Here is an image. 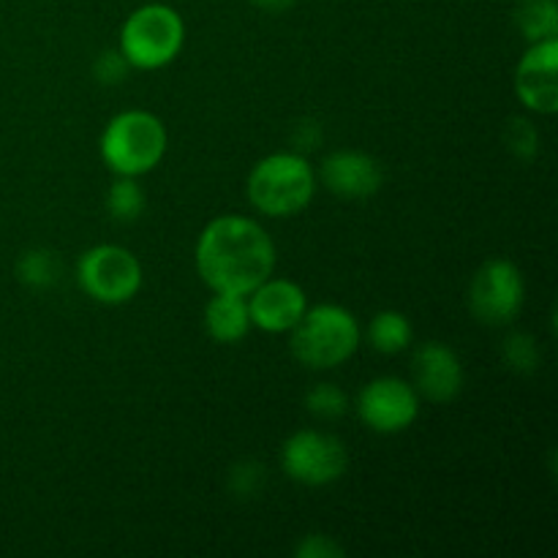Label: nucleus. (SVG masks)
Listing matches in <instances>:
<instances>
[{
    "mask_svg": "<svg viewBox=\"0 0 558 558\" xmlns=\"http://www.w3.org/2000/svg\"><path fill=\"white\" fill-rule=\"evenodd\" d=\"M526 281L515 262L488 259L469 283V311L488 327H505L521 314Z\"/></svg>",
    "mask_w": 558,
    "mask_h": 558,
    "instance_id": "6e6552de",
    "label": "nucleus"
},
{
    "mask_svg": "<svg viewBox=\"0 0 558 558\" xmlns=\"http://www.w3.org/2000/svg\"><path fill=\"white\" fill-rule=\"evenodd\" d=\"M294 554L300 558H341L347 550H343L332 537H325V534H308V537L294 548Z\"/></svg>",
    "mask_w": 558,
    "mask_h": 558,
    "instance_id": "b1692460",
    "label": "nucleus"
},
{
    "mask_svg": "<svg viewBox=\"0 0 558 558\" xmlns=\"http://www.w3.org/2000/svg\"><path fill=\"white\" fill-rule=\"evenodd\" d=\"M245 298H248L251 327L265 332H289L308 308L303 287L289 278H265Z\"/></svg>",
    "mask_w": 558,
    "mask_h": 558,
    "instance_id": "f8f14e48",
    "label": "nucleus"
},
{
    "mask_svg": "<svg viewBox=\"0 0 558 558\" xmlns=\"http://www.w3.org/2000/svg\"><path fill=\"white\" fill-rule=\"evenodd\" d=\"M512 20L529 44L558 36L556 0H521L512 11Z\"/></svg>",
    "mask_w": 558,
    "mask_h": 558,
    "instance_id": "dca6fc26",
    "label": "nucleus"
},
{
    "mask_svg": "<svg viewBox=\"0 0 558 558\" xmlns=\"http://www.w3.org/2000/svg\"><path fill=\"white\" fill-rule=\"evenodd\" d=\"M412 387L420 398L447 403L463 390L461 357L441 341H425L412 354Z\"/></svg>",
    "mask_w": 558,
    "mask_h": 558,
    "instance_id": "9b49d317",
    "label": "nucleus"
},
{
    "mask_svg": "<svg viewBox=\"0 0 558 558\" xmlns=\"http://www.w3.org/2000/svg\"><path fill=\"white\" fill-rule=\"evenodd\" d=\"M349 452L338 436L305 428L294 430L281 447V469L300 485H330L347 474Z\"/></svg>",
    "mask_w": 558,
    "mask_h": 558,
    "instance_id": "0eeeda50",
    "label": "nucleus"
},
{
    "mask_svg": "<svg viewBox=\"0 0 558 558\" xmlns=\"http://www.w3.org/2000/svg\"><path fill=\"white\" fill-rule=\"evenodd\" d=\"M16 276L31 289H49L60 281V262L52 251L33 248L25 251L16 262Z\"/></svg>",
    "mask_w": 558,
    "mask_h": 558,
    "instance_id": "a211bd4d",
    "label": "nucleus"
},
{
    "mask_svg": "<svg viewBox=\"0 0 558 558\" xmlns=\"http://www.w3.org/2000/svg\"><path fill=\"white\" fill-rule=\"evenodd\" d=\"M251 3H254L256 9L267 11V14H281V11L292 9L294 0H251Z\"/></svg>",
    "mask_w": 558,
    "mask_h": 558,
    "instance_id": "393cba45",
    "label": "nucleus"
},
{
    "mask_svg": "<svg viewBox=\"0 0 558 558\" xmlns=\"http://www.w3.org/2000/svg\"><path fill=\"white\" fill-rule=\"evenodd\" d=\"M316 191V172L300 153H272L262 158L248 174V202L270 218H289L311 205Z\"/></svg>",
    "mask_w": 558,
    "mask_h": 558,
    "instance_id": "7ed1b4c3",
    "label": "nucleus"
},
{
    "mask_svg": "<svg viewBox=\"0 0 558 558\" xmlns=\"http://www.w3.org/2000/svg\"><path fill=\"white\" fill-rule=\"evenodd\" d=\"M289 332H292L289 349H292L294 360L311 371L338 368L360 347L357 319L352 311L336 303L305 308V314Z\"/></svg>",
    "mask_w": 558,
    "mask_h": 558,
    "instance_id": "f03ea898",
    "label": "nucleus"
},
{
    "mask_svg": "<svg viewBox=\"0 0 558 558\" xmlns=\"http://www.w3.org/2000/svg\"><path fill=\"white\" fill-rule=\"evenodd\" d=\"M357 417L374 434H401L417 420L420 396L409 381L398 376L371 379L357 396Z\"/></svg>",
    "mask_w": 558,
    "mask_h": 558,
    "instance_id": "1a4fd4ad",
    "label": "nucleus"
},
{
    "mask_svg": "<svg viewBox=\"0 0 558 558\" xmlns=\"http://www.w3.org/2000/svg\"><path fill=\"white\" fill-rule=\"evenodd\" d=\"M501 357L518 374H534L539 368V347L529 332H510L501 343Z\"/></svg>",
    "mask_w": 558,
    "mask_h": 558,
    "instance_id": "aec40b11",
    "label": "nucleus"
},
{
    "mask_svg": "<svg viewBox=\"0 0 558 558\" xmlns=\"http://www.w3.org/2000/svg\"><path fill=\"white\" fill-rule=\"evenodd\" d=\"M183 41V16L167 3L140 5L120 27V52L131 69L140 71H156L172 63Z\"/></svg>",
    "mask_w": 558,
    "mask_h": 558,
    "instance_id": "39448f33",
    "label": "nucleus"
},
{
    "mask_svg": "<svg viewBox=\"0 0 558 558\" xmlns=\"http://www.w3.org/2000/svg\"><path fill=\"white\" fill-rule=\"evenodd\" d=\"M194 259L213 292L248 294L276 270V245L254 218L218 216L202 229Z\"/></svg>",
    "mask_w": 558,
    "mask_h": 558,
    "instance_id": "f257e3e1",
    "label": "nucleus"
},
{
    "mask_svg": "<svg viewBox=\"0 0 558 558\" xmlns=\"http://www.w3.org/2000/svg\"><path fill=\"white\" fill-rule=\"evenodd\" d=\"M412 322L401 311H379L368 322V343L379 354H401L412 347Z\"/></svg>",
    "mask_w": 558,
    "mask_h": 558,
    "instance_id": "2eb2a0df",
    "label": "nucleus"
},
{
    "mask_svg": "<svg viewBox=\"0 0 558 558\" xmlns=\"http://www.w3.org/2000/svg\"><path fill=\"white\" fill-rule=\"evenodd\" d=\"M265 485V469L256 461H243L229 472V490L240 499H248V496H256Z\"/></svg>",
    "mask_w": 558,
    "mask_h": 558,
    "instance_id": "4be33fe9",
    "label": "nucleus"
},
{
    "mask_svg": "<svg viewBox=\"0 0 558 558\" xmlns=\"http://www.w3.org/2000/svg\"><path fill=\"white\" fill-rule=\"evenodd\" d=\"M167 129L145 109L114 114L101 134V158L114 174L140 178L153 172L167 156Z\"/></svg>",
    "mask_w": 558,
    "mask_h": 558,
    "instance_id": "20e7f679",
    "label": "nucleus"
},
{
    "mask_svg": "<svg viewBox=\"0 0 558 558\" xmlns=\"http://www.w3.org/2000/svg\"><path fill=\"white\" fill-rule=\"evenodd\" d=\"M142 265L123 245H93L76 262L82 292L101 305H123L142 289Z\"/></svg>",
    "mask_w": 558,
    "mask_h": 558,
    "instance_id": "423d86ee",
    "label": "nucleus"
},
{
    "mask_svg": "<svg viewBox=\"0 0 558 558\" xmlns=\"http://www.w3.org/2000/svg\"><path fill=\"white\" fill-rule=\"evenodd\" d=\"M205 330L216 343H240L251 330L248 298L234 292H213L205 305Z\"/></svg>",
    "mask_w": 558,
    "mask_h": 558,
    "instance_id": "4468645a",
    "label": "nucleus"
},
{
    "mask_svg": "<svg viewBox=\"0 0 558 558\" xmlns=\"http://www.w3.org/2000/svg\"><path fill=\"white\" fill-rule=\"evenodd\" d=\"M129 60L123 58V52L120 49H109V52L98 54L96 63H93V76H96V82H101V85H120V82L125 80V74H129Z\"/></svg>",
    "mask_w": 558,
    "mask_h": 558,
    "instance_id": "5701e85b",
    "label": "nucleus"
},
{
    "mask_svg": "<svg viewBox=\"0 0 558 558\" xmlns=\"http://www.w3.org/2000/svg\"><path fill=\"white\" fill-rule=\"evenodd\" d=\"M319 180L332 196L368 199L381 189V163L363 150H332L319 167Z\"/></svg>",
    "mask_w": 558,
    "mask_h": 558,
    "instance_id": "ddd939ff",
    "label": "nucleus"
},
{
    "mask_svg": "<svg viewBox=\"0 0 558 558\" xmlns=\"http://www.w3.org/2000/svg\"><path fill=\"white\" fill-rule=\"evenodd\" d=\"M505 145L521 161H532L539 153V131L534 129L532 120L510 118L505 129Z\"/></svg>",
    "mask_w": 558,
    "mask_h": 558,
    "instance_id": "412c9836",
    "label": "nucleus"
},
{
    "mask_svg": "<svg viewBox=\"0 0 558 558\" xmlns=\"http://www.w3.org/2000/svg\"><path fill=\"white\" fill-rule=\"evenodd\" d=\"M305 409H308V414H314L319 420H338L349 412V398L332 381H319L305 396Z\"/></svg>",
    "mask_w": 558,
    "mask_h": 558,
    "instance_id": "6ab92c4d",
    "label": "nucleus"
},
{
    "mask_svg": "<svg viewBox=\"0 0 558 558\" xmlns=\"http://www.w3.org/2000/svg\"><path fill=\"white\" fill-rule=\"evenodd\" d=\"M147 196L142 191V185L136 183V178H125V174H118L112 185H109L107 194V210L109 216L118 223H131L145 213Z\"/></svg>",
    "mask_w": 558,
    "mask_h": 558,
    "instance_id": "f3484780",
    "label": "nucleus"
},
{
    "mask_svg": "<svg viewBox=\"0 0 558 558\" xmlns=\"http://www.w3.org/2000/svg\"><path fill=\"white\" fill-rule=\"evenodd\" d=\"M558 38L534 41L515 69V93L526 109L554 114L558 109Z\"/></svg>",
    "mask_w": 558,
    "mask_h": 558,
    "instance_id": "9d476101",
    "label": "nucleus"
}]
</instances>
